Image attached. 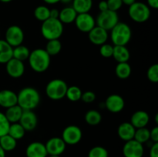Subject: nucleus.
I'll return each mask as SVG.
<instances>
[{
  "label": "nucleus",
  "mask_w": 158,
  "mask_h": 157,
  "mask_svg": "<svg viewBox=\"0 0 158 157\" xmlns=\"http://www.w3.org/2000/svg\"><path fill=\"white\" fill-rule=\"evenodd\" d=\"M41 96L36 89L25 87L17 94V104L23 110H33L40 105Z\"/></svg>",
  "instance_id": "obj_1"
},
{
  "label": "nucleus",
  "mask_w": 158,
  "mask_h": 157,
  "mask_svg": "<svg viewBox=\"0 0 158 157\" xmlns=\"http://www.w3.org/2000/svg\"><path fill=\"white\" fill-rule=\"evenodd\" d=\"M28 60L29 66L34 72L42 73L49 69L51 63V56L45 49H35L30 52Z\"/></svg>",
  "instance_id": "obj_2"
},
{
  "label": "nucleus",
  "mask_w": 158,
  "mask_h": 157,
  "mask_svg": "<svg viewBox=\"0 0 158 157\" xmlns=\"http://www.w3.org/2000/svg\"><path fill=\"white\" fill-rule=\"evenodd\" d=\"M63 24L59 18H49L41 25V34L47 41L59 39L63 35Z\"/></svg>",
  "instance_id": "obj_3"
},
{
  "label": "nucleus",
  "mask_w": 158,
  "mask_h": 157,
  "mask_svg": "<svg viewBox=\"0 0 158 157\" xmlns=\"http://www.w3.org/2000/svg\"><path fill=\"white\" fill-rule=\"evenodd\" d=\"M132 37V31L127 23L119 22L110 30V39L114 46H127Z\"/></svg>",
  "instance_id": "obj_4"
},
{
  "label": "nucleus",
  "mask_w": 158,
  "mask_h": 157,
  "mask_svg": "<svg viewBox=\"0 0 158 157\" xmlns=\"http://www.w3.org/2000/svg\"><path fill=\"white\" fill-rule=\"evenodd\" d=\"M67 83L61 78H54L49 81L46 86V94L52 100H60L66 96Z\"/></svg>",
  "instance_id": "obj_5"
},
{
  "label": "nucleus",
  "mask_w": 158,
  "mask_h": 157,
  "mask_svg": "<svg viewBox=\"0 0 158 157\" xmlns=\"http://www.w3.org/2000/svg\"><path fill=\"white\" fill-rule=\"evenodd\" d=\"M128 14L131 19L137 23H143L151 17V9L145 3L137 2L129 6Z\"/></svg>",
  "instance_id": "obj_6"
},
{
  "label": "nucleus",
  "mask_w": 158,
  "mask_h": 157,
  "mask_svg": "<svg viewBox=\"0 0 158 157\" xmlns=\"http://www.w3.org/2000/svg\"><path fill=\"white\" fill-rule=\"evenodd\" d=\"M96 19V26H100L106 31H110L119 22V15L117 12L110 9L100 12Z\"/></svg>",
  "instance_id": "obj_7"
},
{
  "label": "nucleus",
  "mask_w": 158,
  "mask_h": 157,
  "mask_svg": "<svg viewBox=\"0 0 158 157\" xmlns=\"http://www.w3.org/2000/svg\"><path fill=\"white\" fill-rule=\"evenodd\" d=\"M24 32L20 26L13 25L6 29L5 34V40L12 48L23 44L24 41Z\"/></svg>",
  "instance_id": "obj_8"
},
{
  "label": "nucleus",
  "mask_w": 158,
  "mask_h": 157,
  "mask_svg": "<svg viewBox=\"0 0 158 157\" xmlns=\"http://www.w3.org/2000/svg\"><path fill=\"white\" fill-rule=\"evenodd\" d=\"M83 137V132L79 126L75 125L68 126L63 129L62 137L66 145H76L80 143Z\"/></svg>",
  "instance_id": "obj_9"
},
{
  "label": "nucleus",
  "mask_w": 158,
  "mask_h": 157,
  "mask_svg": "<svg viewBox=\"0 0 158 157\" xmlns=\"http://www.w3.org/2000/svg\"><path fill=\"white\" fill-rule=\"evenodd\" d=\"M77 29L82 32L88 33L96 26V19L89 12L77 14L74 21Z\"/></svg>",
  "instance_id": "obj_10"
},
{
  "label": "nucleus",
  "mask_w": 158,
  "mask_h": 157,
  "mask_svg": "<svg viewBox=\"0 0 158 157\" xmlns=\"http://www.w3.org/2000/svg\"><path fill=\"white\" fill-rule=\"evenodd\" d=\"M144 148L143 144L135 139L125 142L123 147V154L124 157H143Z\"/></svg>",
  "instance_id": "obj_11"
},
{
  "label": "nucleus",
  "mask_w": 158,
  "mask_h": 157,
  "mask_svg": "<svg viewBox=\"0 0 158 157\" xmlns=\"http://www.w3.org/2000/svg\"><path fill=\"white\" fill-rule=\"evenodd\" d=\"M46 146V151L49 155H60L66 150V144L60 137H52L47 140Z\"/></svg>",
  "instance_id": "obj_12"
},
{
  "label": "nucleus",
  "mask_w": 158,
  "mask_h": 157,
  "mask_svg": "<svg viewBox=\"0 0 158 157\" xmlns=\"http://www.w3.org/2000/svg\"><path fill=\"white\" fill-rule=\"evenodd\" d=\"M104 104L108 111L113 113H118L124 108L125 101L121 95L112 94L106 98Z\"/></svg>",
  "instance_id": "obj_13"
},
{
  "label": "nucleus",
  "mask_w": 158,
  "mask_h": 157,
  "mask_svg": "<svg viewBox=\"0 0 158 157\" xmlns=\"http://www.w3.org/2000/svg\"><path fill=\"white\" fill-rule=\"evenodd\" d=\"M6 70L8 75L12 78H20L25 72V65L23 62L12 58L6 63Z\"/></svg>",
  "instance_id": "obj_14"
},
{
  "label": "nucleus",
  "mask_w": 158,
  "mask_h": 157,
  "mask_svg": "<svg viewBox=\"0 0 158 157\" xmlns=\"http://www.w3.org/2000/svg\"><path fill=\"white\" fill-rule=\"evenodd\" d=\"M88 38L93 44L100 46L107 42L109 34L106 29L96 26L90 32H88Z\"/></svg>",
  "instance_id": "obj_15"
},
{
  "label": "nucleus",
  "mask_w": 158,
  "mask_h": 157,
  "mask_svg": "<svg viewBox=\"0 0 158 157\" xmlns=\"http://www.w3.org/2000/svg\"><path fill=\"white\" fill-rule=\"evenodd\" d=\"M19 123L24 128L26 131L34 130L38 124V118L32 110H23V115Z\"/></svg>",
  "instance_id": "obj_16"
},
{
  "label": "nucleus",
  "mask_w": 158,
  "mask_h": 157,
  "mask_svg": "<svg viewBox=\"0 0 158 157\" xmlns=\"http://www.w3.org/2000/svg\"><path fill=\"white\" fill-rule=\"evenodd\" d=\"M26 157H47L46 146L40 142H32L26 149Z\"/></svg>",
  "instance_id": "obj_17"
},
{
  "label": "nucleus",
  "mask_w": 158,
  "mask_h": 157,
  "mask_svg": "<svg viewBox=\"0 0 158 157\" xmlns=\"http://www.w3.org/2000/svg\"><path fill=\"white\" fill-rule=\"evenodd\" d=\"M17 104V94L10 89L0 91V106L5 109Z\"/></svg>",
  "instance_id": "obj_18"
},
{
  "label": "nucleus",
  "mask_w": 158,
  "mask_h": 157,
  "mask_svg": "<svg viewBox=\"0 0 158 157\" xmlns=\"http://www.w3.org/2000/svg\"><path fill=\"white\" fill-rule=\"evenodd\" d=\"M150 121L149 114L143 110L136 111L131 117L130 123L134 126L135 129L147 127Z\"/></svg>",
  "instance_id": "obj_19"
},
{
  "label": "nucleus",
  "mask_w": 158,
  "mask_h": 157,
  "mask_svg": "<svg viewBox=\"0 0 158 157\" xmlns=\"http://www.w3.org/2000/svg\"><path fill=\"white\" fill-rule=\"evenodd\" d=\"M135 131L136 129L130 122L129 123L124 122L118 126L117 134H118V136L120 137V139H121L124 142H127L134 139Z\"/></svg>",
  "instance_id": "obj_20"
},
{
  "label": "nucleus",
  "mask_w": 158,
  "mask_h": 157,
  "mask_svg": "<svg viewBox=\"0 0 158 157\" xmlns=\"http://www.w3.org/2000/svg\"><path fill=\"white\" fill-rule=\"evenodd\" d=\"M112 57L117 62H127L131 58V53L126 46H114Z\"/></svg>",
  "instance_id": "obj_21"
},
{
  "label": "nucleus",
  "mask_w": 158,
  "mask_h": 157,
  "mask_svg": "<svg viewBox=\"0 0 158 157\" xmlns=\"http://www.w3.org/2000/svg\"><path fill=\"white\" fill-rule=\"evenodd\" d=\"M77 15V12L74 10L72 6H66L60 11L59 19L63 25L70 24L74 22Z\"/></svg>",
  "instance_id": "obj_22"
},
{
  "label": "nucleus",
  "mask_w": 158,
  "mask_h": 157,
  "mask_svg": "<svg viewBox=\"0 0 158 157\" xmlns=\"http://www.w3.org/2000/svg\"><path fill=\"white\" fill-rule=\"evenodd\" d=\"M12 51L13 48L6 40L0 39V64H6L12 58Z\"/></svg>",
  "instance_id": "obj_23"
},
{
  "label": "nucleus",
  "mask_w": 158,
  "mask_h": 157,
  "mask_svg": "<svg viewBox=\"0 0 158 157\" xmlns=\"http://www.w3.org/2000/svg\"><path fill=\"white\" fill-rule=\"evenodd\" d=\"M23 109L18 104L6 109L5 115L10 123H19L23 115Z\"/></svg>",
  "instance_id": "obj_24"
},
{
  "label": "nucleus",
  "mask_w": 158,
  "mask_h": 157,
  "mask_svg": "<svg viewBox=\"0 0 158 157\" xmlns=\"http://www.w3.org/2000/svg\"><path fill=\"white\" fill-rule=\"evenodd\" d=\"M72 7L77 14L89 12L93 7V0H73Z\"/></svg>",
  "instance_id": "obj_25"
},
{
  "label": "nucleus",
  "mask_w": 158,
  "mask_h": 157,
  "mask_svg": "<svg viewBox=\"0 0 158 157\" xmlns=\"http://www.w3.org/2000/svg\"><path fill=\"white\" fill-rule=\"evenodd\" d=\"M131 72H132V69L128 62H118V64L115 67L116 75L120 79H126V78H129Z\"/></svg>",
  "instance_id": "obj_26"
},
{
  "label": "nucleus",
  "mask_w": 158,
  "mask_h": 157,
  "mask_svg": "<svg viewBox=\"0 0 158 157\" xmlns=\"http://www.w3.org/2000/svg\"><path fill=\"white\" fill-rule=\"evenodd\" d=\"M29 54H30V51H29V48L22 44L20 46L13 48L12 58L19 60V61L24 62L26 60H28Z\"/></svg>",
  "instance_id": "obj_27"
},
{
  "label": "nucleus",
  "mask_w": 158,
  "mask_h": 157,
  "mask_svg": "<svg viewBox=\"0 0 158 157\" xmlns=\"http://www.w3.org/2000/svg\"><path fill=\"white\" fill-rule=\"evenodd\" d=\"M26 132V131L25 130L24 128L21 126L19 123H15L10 124L8 134L13 139H15V140H19L25 136Z\"/></svg>",
  "instance_id": "obj_28"
},
{
  "label": "nucleus",
  "mask_w": 158,
  "mask_h": 157,
  "mask_svg": "<svg viewBox=\"0 0 158 157\" xmlns=\"http://www.w3.org/2000/svg\"><path fill=\"white\" fill-rule=\"evenodd\" d=\"M85 121L89 126H97L102 121V115L100 112L95 109H90L85 114Z\"/></svg>",
  "instance_id": "obj_29"
},
{
  "label": "nucleus",
  "mask_w": 158,
  "mask_h": 157,
  "mask_svg": "<svg viewBox=\"0 0 158 157\" xmlns=\"http://www.w3.org/2000/svg\"><path fill=\"white\" fill-rule=\"evenodd\" d=\"M0 146L6 152H10L16 148L17 140L10 136L9 134H6L0 137Z\"/></svg>",
  "instance_id": "obj_30"
},
{
  "label": "nucleus",
  "mask_w": 158,
  "mask_h": 157,
  "mask_svg": "<svg viewBox=\"0 0 158 157\" xmlns=\"http://www.w3.org/2000/svg\"><path fill=\"white\" fill-rule=\"evenodd\" d=\"M62 49V43L59 39H52L49 40L46 45L45 50L47 52L50 56L56 55L61 52Z\"/></svg>",
  "instance_id": "obj_31"
},
{
  "label": "nucleus",
  "mask_w": 158,
  "mask_h": 157,
  "mask_svg": "<svg viewBox=\"0 0 158 157\" xmlns=\"http://www.w3.org/2000/svg\"><path fill=\"white\" fill-rule=\"evenodd\" d=\"M82 94H83V92L78 86H68L65 97H66L71 102H77L81 99Z\"/></svg>",
  "instance_id": "obj_32"
},
{
  "label": "nucleus",
  "mask_w": 158,
  "mask_h": 157,
  "mask_svg": "<svg viewBox=\"0 0 158 157\" xmlns=\"http://www.w3.org/2000/svg\"><path fill=\"white\" fill-rule=\"evenodd\" d=\"M134 139L141 144L148 143V141H150V130L146 127L136 129Z\"/></svg>",
  "instance_id": "obj_33"
},
{
  "label": "nucleus",
  "mask_w": 158,
  "mask_h": 157,
  "mask_svg": "<svg viewBox=\"0 0 158 157\" xmlns=\"http://www.w3.org/2000/svg\"><path fill=\"white\" fill-rule=\"evenodd\" d=\"M50 9L46 6H39L34 10V16L37 20L44 22L49 18Z\"/></svg>",
  "instance_id": "obj_34"
},
{
  "label": "nucleus",
  "mask_w": 158,
  "mask_h": 157,
  "mask_svg": "<svg viewBox=\"0 0 158 157\" xmlns=\"http://www.w3.org/2000/svg\"><path fill=\"white\" fill-rule=\"evenodd\" d=\"M88 157H109V152L103 146H97L90 149L88 152Z\"/></svg>",
  "instance_id": "obj_35"
},
{
  "label": "nucleus",
  "mask_w": 158,
  "mask_h": 157,
  "mask_svg": "<svg viewBox=\"0 0 158 157\" xmlns=\"http://www.w3.org/2000/svg\"><path fill=\"white\" fill-rule=\"evenodd\" d=\"M11 123L5 115V113L0 112V137L8 134Z\"/></svg>",
  "instance_id": "obj_36"
},
{
  "label": "nucleus",
  "mask_w": 158,
  "mask_h": 157,
  "mask_svg": "<svg viewBox=\"0 0 158 157\" xmlns=\"http://www.w3.org/2000/svg\"><path fill=\"white\" fill-rule=\"evenodd\" d=\"M147 76L149 81L153 83H157L158 82V64H153L148 68Z\"/></svg>",
  "instance_id": "obj_37"
},
{
  "label": "nucleus",
  "mask_w": 158,
  "mask_h": 157,
  "mask_svg": "<svg viewBox=\"0 0 158 157\" xmlns=\"http://www.w3.org/2000/svg\"><path fill=\"white\" fill-rule=\"evenodd\" d=\"M113 52H114V46L111 44L106 42L100 46V54L101 56L104 58H110L113 55Z\"/></svg>",
  "instance_id": "obj_38"
},
{
  "label": "nucleus",
  "mask_w": 158,
  "mask_h": 157,
  "mask_svg": "<svg viewBox=\"0 0 158 157\" xmlns=\"http://www.w3.org/2000/svg\"><path fill=\"white\" fill-rule=\"evenodd\" d=\"M108 5V9L114 12H117L123 6L122 0H106Z\"/></svg>",
  "instance_id": "obj_39"
},
{
  "label": "nucleus",
  "mask_w": 158,
  "mask_h": 157,
  "mask_svg": "<svg viewBox=\"0 0 158 157\" xmlns=\"http://www.w3.org/2000/svg\"><path fill=\"white\" fill-rule=\"evenodd\" d=\"M96 94L93 91H86L83 92L81 96V100L85 103H91L95 101Z\"/></svg>",
  "instance_id": "obj_40"
},
{
  "label": "nucleus",
  "mask_w": 158,
  "mask_h": 157,
  "mask_svg": "<svg viewBox=\"0 0 158 157\" xmlns=\"http://www.w3.org/2000/svg\"><path fill=\"white\" fill-rule=\"evenodd\" d=\"M150 140H151L153 143H158V126H155L150 130Z\"/></svg>",
  "instance_id": "obj_41"
},
{
  "label": "nucleus",
  "mask_w": 158,
  "mask_h": 157,
  "mask_svg": "<svg viewBox=\"0 0 158 157\" xmlns=\"http://www.w3.org/2000/svg\"><path fill=\"white\" fill-rule=\"evenodd\" d=\"M150 157H158V143H152L149 152Z\"/></svg>",
  "instance_id": "obj_42"
},
{
  "label": "nucleus",
  "mask_w": 158,
  "mask_h": 157,
  "mask_svg": "<svg viewBox=\"0 0 158 157\" xmlns=\"http://www.w3.org/2000/svg\"><path fill=\"white\" fill-rule=\"evenodd\" d=\"M98 8L100 12H104V11L108 10V5L107 2H106V0L100 1L98 4Z\"/></svg>",
  "instance_id": "obj_43"
},
{
  "label": "nucleus",
  "mask_w": 158,
  "mask_h": 157,
  "mask_svg": "<svg viewBox=\"0 0 158 157\" xmlns=\"http://www.w3.org/2000/svg\"><path fill=\"white\" fill-rule=\"evenodd\" d=\"M147 5L150 9L152 8L154 9H157L158 8V0H147Z\"/></svg>",
  "instance_id": "obj_44"
},
{
  "label": "nucleus",
  "mask_w": 158,
  "mask_h": 157,
  "mask_svg": "<svg viewBox=\"0 0 158 157\" xmlns=\"http://www.w3.org/2000/svg\"><path fill=\"white\" fill-rule=\"evenodd\" d=\"M59 15H60V11L57 9H50L49 12V18H59Z\"/></svg>",
  "instance_id": "obj_45"
},
{
  "label": "nucleus",
  "mask_w": 158,
  "mask_h": 157,
  "mask_svg": "<svg viewBox=\"0 0 158 157\" xmlns=\"http://www.w3.org/2000/svg\"><path fill=\"white\" fill-rule=\"evenodd\" d=\"M45 3L49 5H54L56 4V3L60 2V0H43Z\"/></svg>",
  "instance_id": "obj_46"
},
{
  "label": "nucleus",
  "mask_w": 158,
  "mask_h": 157,
  "mask_svg": "<svg viewBox=\"0 0 158 157\" xmlns=\"http://www.w3.org/2000/svg\"><path fill=\"white\" fill-rule=\"evenodd\" d=\"M136 2V0H122V2L123 5H126V6H130L131 5H132L133 3H134Z\"/></svg>",
  "instance_id": "obj_47"
},
{
  "label": "nucleus",
  "mask_w": 158,
  "mask_h": 157,
  "mask_svg": "<svg viewBox=\"0 0 158 157\" xmlns=\"http://www.w3.org/2000/svg\"><path fill=\"white\" fill-rule=\"evenodd\" d=\"M0 157H6V151L0 146Z\"/></svg>",
  "instance_id": "obj_48"
},
{
  "label": "nucleus",
  "mask_w": 158,
  "mask_h": 157,
  "mask_svg": "<svg viewBox=\"0 0 158 157\" xmlns=\"http://www.w3.org/2000/svg\"><path fill=\"white\" fill-rule=\"evenodd\" d=\"M73 0H60V2L63 3V4H69L72 2Z\"/></svg>",
  "instance_id": "obj_49"
},
{
  "label": "nucleus",
  "mask_w": 158,
  "mask_h": 157,
  "mask_svg": "<svg viewBox=\"0 0 158 157\" xmlns=\"http://www.w3.org/2000/svg\"><path fill=\"white\" fill-rule=\"evenodd\" d=\"M12 0H0V2L2 3H9L10 2H12Z\"/></svg>",
  "instance_id": "obj_50"
},
{
  "label": "nucleus",
  "mask_w": 158,
  "mask_h": 157,
  "mask_svg": "<svg viewBox=\"0 0 158 157\" xmlns=\"http://www.w3.org/2000/svg\"><path fill=\"white\" fill-rule=\"evenodd\" d=\"M157 118H158V115H157V114H156V115H155V122H156V123H158Z\"/></svg>",
  "instance_id": "obj_51"
},
{
  "label": "nucleus",
  "mask_w": 158,
  "mask_h": 157,
  "mask_svg": "<svg viewBox=\"0 0 158 157\" xmlns=\"http://www.w3.org/2000/svg\"><path fill=\"white\" fill-rule=\"evenodd\" d=\"M49 157H60V155H49Z\"/></svg>",
  "instance_id": "obj_52"
}]
</instances>
